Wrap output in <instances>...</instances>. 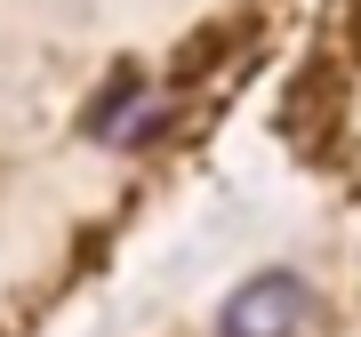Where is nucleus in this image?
Wrapping results in <instances>:
<instances>
[{"instance_id": "1", "label": "nucleus", "mask_w": 361, "mask_h": 337, "mask_svg": "<svg viewBox=\"0 0 361 337\" xmlns=\"http://www.w3.org/2000/svg\"><path fill=\"white\" fill-rule=\"evenodd\" d=\"M313 281L289 265H265L249 273L241 289H225L217 305V337H313Z\"/></svg>"}, {"instance_id": "2", "label": "nucleus", "mask_w": 361, "mask_h": 337, "mask_svg": "<svg viewBox=\"0 0 361 337\" xmlns=\"http://www.w3.org/2000/svg\"><path fill=\"white\" fill-rule=\"evenodd\" d=\"M80 129H89L97 145H113V153H145L161 129H169V89L145 73H113L97 89V104L80 113Z\"/></svg>"}]
</instances>
